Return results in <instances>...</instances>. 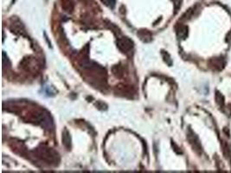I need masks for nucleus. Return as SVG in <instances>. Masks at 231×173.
Here are the masks:
<instances>
[{"instance_id": "1", "label": "nucleus", "mask_w": 231, "mask_h": 173, "mask_svg": "<svg viewBox=\"0 0 231 173\" xmlns=\"http://www.w3.org/2000/svg\"><path fill=\"white\" fill-rule=\"evenodd\" d=\"M133 42L127 37H123L118 41V46L119 48V49L124 52L130 50L133 48Z\"/></svg>"}, {"instance_id": "2", "label": "nucleus", "mask_w": 231, "mask_h": 173, "mask_svg": "<svg viewBox=\"0 0 231 173\" xmlns=\"http://www.w3.org/2000/svg\"><path fill=\"white\" fill-rule=\"evenodd\" d=\"M62 140H63V144L65 146L67 147H70V134L67 131L64 132L63 135H62Z\"/></svg>"}, {"instance_id": "3", "label": "nucleus", "mask_w": 231, "mask_h": 173, "mask_svg": "<svg viewBox=\"0 0 231 173\" xmlns=\"http://www.w3.org/2000/svg\"><path fill=\"white\" fill-rule=\"evenodd\" d=\"M103 3H104L107 6H114V3H115V0H101Z\"/></svg>"}, {"instance_id": "4", "label": "nucleus", "mask_w": 231, "mask_h": 173, "mask_svg": "<svg viewBox=\"0 0 231 173\" xmlns=\"http://www.w3.org/2000/svg\"><path fill=\"white\" fill-rule=\"evenodd\" d=\"M216 98H217V103L220 104V105H222V104L223 103V97L219 93H217V96H216Z\"/></svg>"}]
</instances>
